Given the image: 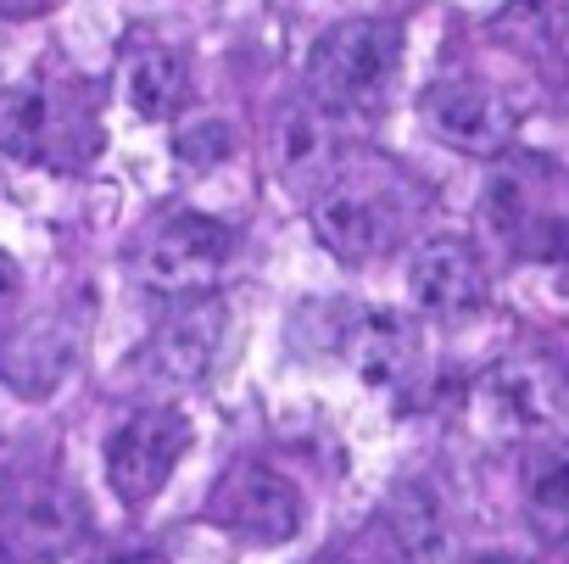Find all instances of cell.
I'll return each mask as SVG.
<instances>
[{
  "label": "cell",
  "mask_w": 569,
  "mask_h": 564,
  "mask_svg": "<svg viewBox=\"0 0 569 564\" xmlns=\"http://www.w3.org/2000/svg\"><path fill=\"white\" fill-rule=\"evenodd\" d=\"M308 207H313V229L341 263H375L397 251L419 218V196L402 190V174L375 157H358V162L341 157Z\"/></svg>",
  "instance_id": "1"
},
{
  "label": "cell",
  "mask_w": 569,
  "mask_h": 564,
  "mask_svg": "<svg viewBox=\"0 0 569 564\" xmlns=\"http://www.w3.org/2000/svg\"><path fill=\"white\" fill-rule=\"evenodd\" d=\"M408 29L397 18L330 23L308 51V96L325 118H369L391 101Z\"/></svg>",
  "instance_id": "2"
},
{
  "label": "cell",
  "mask_w": 569,
  "mask_h": 564,
  "mask_svg": "<svg viewBox=\"0 0 569 564\" xmlns=\"http://www.w3.org/2000/svg\"><path fill=\"white\" fill-rule=\"evenodd\" d=\"M486 235L519 263L563 257V174L541 151H502L480 185Z\"/></svg>",
  "instance_id": "3"
},
{
  "label": "cell",
  "mask_w": 569,
  "mask_h": 564,
  "mask_svg": "<svg viewBox=\"0 0 569 564\" xmlns=\"http://www.w3.org/2000/svg\"><path fill=\"white\" fill-rule=\"evenodd\" d=\"M234 257V229L212 212H168L134 246V274L157 297H196L212 291V279Z\"/></svg>",
  "instance_id": "4"
},
{
  "label": "cell",
  "mask_w": 569,
  "mask_h": 564,
  "mask_svg": "<svg viewBox=\"0 0 569 564\" xmlns=\"http://www.w3.org/2000/svg\"><path fill=\"white\" fill-rule=\"evenodd\" d=\"M234 347V314L218 291H196V297H173L168 314L157 319V330L146 336V375L162 386H201L218 375V364Z\"/></svg>",
  "instance_id": "5"
},
{
  "label": "cell",
  "mask_w": 569,
  "mask_h": 564,
  "mask_svg": "<svg viewBox=\"0 0 569 564\" xmlns=\"http://www.w3.org/2000/svg\"><path fill=\"white\" fill-rule=\"evenodd\" d=\"M90 140H96L90 112H79V101H68L46 85H18L0 96V151L18 162L79 168L96 151Z\"/></svg>",
  "instance_id": "6"
},
{
  "label": "cell",
  "mask_w": 569,
  "mask_h": 564,
  "mask_svg": "<svg viewBox=\"0 0 569 564\" xmlns=\"http://www.w3.org/2000/svg\"><path fill=\"white\" fill-rule=\"evenodd\" d=\"M190 419L179 408H140L129 414L112 436H107V486L129 503L146 508L179 469V458L190 453Z\"/></svg>",
  "instance_id": "7"
},
{
  "label": "cell",
  "mask_w": 569,
  "mask_h": 564,
  "mask_svg": "<svg viewBox=\"0 0 569 564\" xmlns=\"http://www.w3.org/2000/svg\"><path fill=\"white\" fill-rule=\"evenodd\" d=\"M207 520L223 525V531L240 536V542L279 547V542H291V536L302 531L308 508H302V492L284 481L279 469H268V464H257V458H240V464H229V475L212 486Z\"/></svg>",
  "instance_id": "8"
},
{
  "label": "cell",
  "mask_w": 569,
  "mask_h": 564,
  "mask_svg": "<svg viewBox=\"0 0 569 564\" xmlns=\"http://www.w3.org/2000/svg\"><path fill=\"white\" fill-rule=\"evenodd\" d=\"M84 353V314L73 303H57L34 319H12L0 325V380H7L23 403L51 397L68 369Z\"/></svg>",
  "instance_id": "9"
},
{
  "label": "cell",
  "mask_w": 569,
  "mask_h": 564,
  "mask_svg": "<svg viewBox=\"0 0 569 564\" xmlns=\"http://www.w3.org/2000/svg\"><path fill=\"white\" fill-rule=\"evenodd\" d=\"M419 118L441 146L463 157H491V162L513 151V135H519V112L480 79H436L419 96Z\"/></svg>",
  "instance_id": "10"
},
{
  "label": "cell",
  "mask_w": 569,
  "mask_h": 564,
  "mask_svg": "<svg viewBox=\"0 0 569 564\" xmlns=\"http://www.w3.org/2000/svg\"><path fill=\"white\" fill-rule=\"evenodd\" d=\"M408 297L425 319L436 325H469L486 303H491V274L480 263V251L458 235H430L413 246L408 263Z\"/></svg>",
  "instance_id": "11"
},
{
  "label": "cell",
  "mask_w": 569,
  "mask_h": 564,
  "mask_svg": "<svg viewBox=\"0 0 569 564\" xmlns=\"http://www.w3.org/2000/svg\"><path fill=\"white\" fill-rule=\"evenodd\" d=\"M90 536V508L68 481H34L7 503V520H0V547H7L12 564H46L73 553Z\"/></svg>",
  "instance_id": "12"
},
{
  "label": "cell",
  "mask_w": 569,
  "mask_h": 564,
  "mask_svg": "<svg viewBox=\"0 0 569 564\" xmlns=\"http://www.w3.org/2000/svg\"><path fill=\"white\" fill-rule=\"evenodd\" d=\"M475 414H486L502 436H525V442H552L558 419H563V380L552 364H497L480 386H475Z\"/></svg>",
  "instance_id": "13"
},
{
  "label": "cell",
  "mask_w": 569,
  "mask_h": 564,
  "mask_svg": "<svg viewBox=\"0 0 569 564\" xmlns=\"http://www.w3.org/2000/svg\"><path fill=\"white\" fill-rule=\"evenodd\" d=\"M375 531L386 536V553L397 564H436L447 547V514H441V492L425 481H402L386 492Z\"/></svg>",
  "instance_id": "14"
},
{
  "label": "cell",
  "mask_w": 569,
  "mask_h": 564,
  "mask_svg": "<svg viewBox=\"0 0 569 564\" xmlns=\"http://www.w3.org/2000/svg\"><path fill=\"white\" fill-rule=\"evenodd\" d=\"M273 157H279V179L291 185L297 196H319V185L336 174L341 151H336V135H330V118L319 107H291L273 135Z\"/></svg>",
  "instance_id": "15"
},
{
  "label": "cell",
  "mask_w": 569,
  "mask_h": 564,
  "mask_svg": "<svg viewBox=\"0 0 569 564\" xmlns=\"http://www.w3.org/2000/svg\"><path fill=\"white\" fill-rule=\"evenodd\" d=\"M184 96H190V62H184V51L157 46V40L140 46V51H129V62H123V101L140 118L162 123V118H173L184 107Z\"/></svg>",
  "instance_id": "16"
},
{
  "label": "cell",
  "mask_w": 569,
  "mask_h": 564,
  "mask_svg": "<svg viewBox=\"0 0 569 564\" xmlns=\"http://www.w3.org/2000/svg\"><path fill=\"white\" fill-rule=\"evenodd\" d=\"M352 364L369 386H408L413 364H419V342H413V325L402 314H363V325L352 330Z\"/></svg>",
  "instance_id": "17"
},
{
  "label": "cell",
  "mask_w": 569,
  "mask_h": 564,
  "mask_svg": "<svg viewBox=\"0 0 569 564\" xmlns=\"http://www.w3.org/2000/svg\"><path fill=\"white\" fill-rule=\"evenodd\" d=\"M525 520L541 542H563L569 531V458L558 442H541L525 469Z\"/></svg>",
  "instance_id": "18"
},
{
  "label": "cell",
  "mask_w": 569,
  "mask_h": 564,
  "mask_svg": "<svg viewBox=\"0 0 569 564\" xmlns=\"http://www.w3.org/2000/svg\"><path fill=\"white\" fill-rule=\"evenodd\" d=\"M229 151H234V129H229L223 118H201V123L179 129V140H173V157L190 162V168H212V162H223Z\"/></svg>",
  "instance_id": "19"
},
{
  "label": "cell",
  "mask_w": 569,
  "mask_h": 564,
  "mask_svg": "<svg viewBox=\"0 0 569 564\" xmlns=\"http://www.w3.org/2000/svg\"><path fill=\"white\" fill-rule=\"evenodd\" d=\"M18 303H23V268L0 251V325L18 314Z\"/></svg>",
  "instance_id": "20"
},
{
  "label": "cell",
  "mask_w": 569,
  "mask_h": 564,
  "mask_svg": "<svg viewBox=\"0 0 569 564\" xmlns=\"http://www.w3.org/2000/svg\"><path fill=\"white\" fill-rule=\"evenodd\" d=\"M463 564H525V558H513V553H480V558H463Z\"/></svg>",
  "instance_id": "21"
},
{
  "label": "cell",
  "mask_w": 569,
  "mask_h": 564,
  "mask_svg": "<svg viewBox=\"0 0 569 564\" xmlns=\"http://www.w3.org/2000/svg\"><path fill=\"white\" fill-rule=\"evenodd\" d=\"M313 564H347V558H341V553H325V558H313Z\"/></svg>",
  "instance_id": "22"
}]
</instances>
